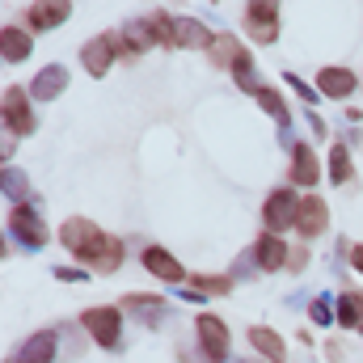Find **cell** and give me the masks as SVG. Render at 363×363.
<instances>
[{
  "label": "cell",
  "instance_id": "cell-22",
  "mask_svg": "<svg viewBox=\"0 0 363 363\" xmlns=\"http://www.w3.org/2000/svg\"><path fill=\"white\" fill-rule=\"evenodd\" d=\"M174 21H178V17H169V13H152V17H144L148 38H152L157 47H174Z\"/></svg>",
  "mask_w": 363,
  "mask_h": 363
},
{
  "label": "cell",
  "instance_id": "cell-30",
  "mask_svg": "<svg viewBox=\"0 0 363 363\" xmlns=\"http://www.w3.org/2000/svg\"><path fill=\"white\" fill-rule=\"evenodd\" d=\"M347 258H351V267L363 274V245H347Z\"/></svg>",
  "mask_w": 363,
  "mask_h": 363
},
{
  "label": "cell",
  "instance_id": "cell-25",
  "mask_svg": "<svg viewBox=\"0 0 363 363\" xmlns=\"http://www.w3.org/2000/svg\"><path fill=\"white\" fill-rule=\"evenodd\" d=\"M254 97H258V106H267V110H271V114L279 118V123H291V114H287L283 97H279V93H274L271 85H258V89H254Z\"/></svg>",
  "mask_w": 363,
  "mask_h": 363
},
{
  "label": "cell",
  "instance_id": "cell-3",
  "mask_svg": "<svg viewBox=\"0 0 363 363\" xmlns=\"http://www.w3.org/2000/svg\"><path fill=\"white\" fill-rule=\"evenodd\" d=\"M9 233H13L21 245H30V250H43V245L51 241V233H47V224H43V216H38L34 207H26V203H17V207L9 211Z\"/></svg>",
  "mask_w": 363,
  "mask_h": 363
},
{
  "label": "cell",
  "instance_id": "cell-27",
  "mask_svg": "<svg viewBox=\"0 0 363 363\" xmlns=\"http://www.w3.org/2000/svg\"><path fill=\"white\" fill-rule=\"evenodd\" d=\"M26 186H30V182H26V174H17V169H4V190H9L13 199H17V194H26Z\"/></svg>",
  "mask_w": 363,
  "mask_h": 363
},
{
  "label": "cell",
  "instance_id": "cell-16",
  "mask_svg": "<svg viewBox=\"0 0 363 363\" xmlns=\"http://www.w3.org/2000/svg\"><path fill=\"white\" fill-rule=\"evenodd\" d=\"M250 347H254L267 363H287V342H283L274 330H267V325H254V330H250Z\"/></svg>",
  "mask_w": 363,
  "mask_h": 363
},
{
  "label": "cell",
  "instance_id": "cell-6",
  "mask_svg": "<svg viewBox=\"0 0 363 363\" xmlns=\"http://www.w3.org/2000/svg\"><path fill=\"white\" fill-rule=\"evenodd\" d=\"M194 330H199V342H203V355L211 363H224L228 359V325L216 317V313H203L199 321H194Z\"/></svg>",
  "mask_w": 363,
  "mask_h": 363
},
{
  "label": "cell",
  "instance_id": "cell-15",
  "mask_svg": "<svg viewBox=\"0 0 363 363\" xmlns=\"http://www.w3.org/2000/svg\"><path fill=\"white\" fill-rule=\"evenodd\" d=\"M55 347H60L55 330H38L34 338H26V342H21L17 363H51V359H55Z\"/></svg>",
  "mask_w": 363,
  "mask_h": 363
},
{
  "label": "cell",
  "instance_id": "cell-17",
  "mask_svg": "<svg viewBox=\"0 0 363 363\" xmlns=\"http://www.w3.org/2000/svg\"><path fill=\"white\" fill-rule=\"evenodd\" d=\"M317 93H325V97H347V93H355V72H351V68H321V72H317Z\"/></svg>",
  "mask_w": 363,
  "mask_h": 363
},
{
  "label": "cell",
  "instance_id": "cell-21",
  "mask_svg": "<svg viewBox=\"0 0 363 363\" xmlns=\"http://www.w3.org/2000/svg\"><path fill=\"white\" fill-rule=\"evenodd\" d=\"M338 325H347V330H363V296L342 291V300H338Z\"/></svg>",
  "mask_w": 363,
  "mask_h": 363
},
{
  "label": "cell",
  "instance_id": "cell-19",
  "mask_svg": "<svg viewBox=\"0 0 363 363\" xmlns=\"http://www.w3.org/2000/svg\"><path fill=\"white\" fill-rule=\"evenodd\" d=\"M211 38L216 34H207V26L194 21V17H178L174 21V47H211Z\"/></svg>",
  "mask_w": 363,
  "mask_h": 363
},
{
  "label": "cell",
  "instance_id": "cell-23",
  "mask_svg": "<svg viewBox=\"0 0 363 363\" xmlns=\"http://www.w3.org/2000/svg\"><path fill=\"white\" fill-rule=\"evenodd\" d=\"M228 287H233L228 274H190V291L199 296H228Z\"/></svg>",
  "mask_w": 363,
  "mask_h": 363
},
{
  "label": "cell",
  "instance_id": "cell-31",
  "mask_svg": "<svg viewBox=\"0 0 363 363\" xmlns=\"http://www.w3.org/2000/svg\"><path fill=\"white\" fill-rule=\"evenodd\" d=\"M55 279H89V274H85V271H72V267H60V271H55Z\"/></svg>",
  "mask_w": 363,
  "mask_h": 363
},
{
  "label": "cell",
  "instance_id": "cell-24",
  "mask_svg": "<svg viewBox=\"0 0 363 363\" xmlns=\"http://www.w3.org/2000/svg\"><path fill=\"white\" fill-rule=\"evenodd\" d=\"M330 182H351V152L342 148V144H334L330 148Z\"/></svg>",
  "mask_w": 363,
  "mask_h": 363
},
{
  "label": "cell",
  "instance_id": "cell-5",
  "mask_svg": "<svg viewBox=\"0 0 363 363\" xmlns=\"http://www.w3.org/2000/svg\"><path fill=\"white\" fill-rule=\"evenodd\" d=\"M296 211H300V199L291 194V190H271V199H267V207H262V224H267V233H287V228H296Z\"/></svg>",
  "mask_w": 363,
  "mask_h": 363
},
{
  "label": "cell",
  "instance_id": "cell-8",
  "mask_svg": "<svg viewBox=\"0 0 363 363\" xmlns=\"http://www.w3.org/2000/svg\"><path fill=\"white\" fill-rule=\"evenodd\" d=\"M325 224H330L325 199H321V194H304V199H300V211H296V233H300V237H321Z\"/></svg>",
  "mask_w": 363,
  "mask_h": 363
},
{
  "label": "cell",
  "instance_id": "cell-10",
  "mask_svg": "<svg viewBox=\"0 0 363 363\" xmlns=\"http://www.w3.org/2000/svg\"><path fill=\"white\" fill-rule=\"evenodd\" d=\"M321 182V161H317V152H313V144H291V186H317Z\"/></svg>",
  "mask_w": 363,
  "mask_h": 363
},
{
  "label": "cell",
  "instance_id": "cell-4",
  "mask_svg": "<svg viewBox=\"0 0 363 363\" xmlns=\"http://www.w3.org/2000/svg\"><path fill=\"white\" fill-rule=\"evenodd\" d=\"M0 114H4V127L13 135H34V110H30V97L21 93V85H4Z\"/></svg>",
  "mask_w": 363,
  "mask_h": 363
},
{
  "label": "cell",
  "instance_id": "cell-26",
  "mask_svg": "<svg viewBox=\"0 0 363 363\" xmlns=\"http://www.w3.org/2000/svg\"><path fill=\"white\" fill-rule=\"evenodd\" d=\"M308 317H313L317 325H330V321H334V308H330V300H313V304H308Z\"/></svg>",
  "mask_w": 363,
  "mask_h": 363
},
{
  "label": "cell",
  "instance_id": "cell-18",
  "mask_svg": "<svg viewBox=\"0 0 363 363\" xmlns=\"http://www.w3.org/2000/svg\"><path fill=\"white\" fill-rule=\"evenodd\" d=\"M207 51H211V64H216V68H237V64L245 60V47H241L233 34H216Z\"/></svg>",
  "mask_w": 363,
  "mask_h": 363
},
{
  "label": "cell",
  "instance_id": "cell-13",
  "mask_svg": "<svg viewBox=\"0 0 363 363\" xmlns=\"http://www.w3.org/2000/svg\"><path fill=\"white\" fill-rule=\"evenodd\" d=\"M287 258H291V250L283 245V237H258V245H254V262H258V271H283L287 267Z\"/></svg>",
  "mask_w": 363,
  "mask_h": 363
},
{
  "label": "cell",
  "instance_id": "cell-28",
  "mask_svg": "<svg viewBox=\"0 0 363 363\" xmlns=\"http://www.w3.org/2000/svg\"><path fill=\"white\" fill-rule=\"evenodd\" d=\"M287 85H291V89L300 93V97H304V101H317V89H308V85H304V81H300V77H296V72H287Z\"/></svg>",
  "mask_w": 363,
  "mask_h": 363
},
{
  "label": "cell",
  "instance_id": "cell-1",
  "mask_svg": "<svg viewBox=\"0 0 363 363\" xmlns=\"http://www.w3.org/2000/svg\"><path fill=\"white\" fill-rule=\"evenodd\" d=\"M60 241H64L68 254H77V258H81L89 271H97V274H114L118 271V262H123V254H127L118 237L101 233L97 224L81 220V216H72V220L60 228Z\"/></svg>",
  "mask_w": 363,
  "mask_h": 363
},
{
  "label": "cell",
  "instance_id": "cell-2",
  "mask_svg": "<svg viewBox=\"0 0 363 363\" xmlns=\"http://www.w3.org/2000/svg\"><path fill=\"white\" fill-rule=\"evenodd\" d=\"M81 325L93 334L97 347L118 351V342H123V313H118V308H110V304H101V308H85Z\"/></svg>",
  "mask_w": 363,
  "mask_h": 363
},
{
  "label": "cell",
  "instance_id": "cell-20",
  "mask_svg": "<svg viewBox=\"0 0 363 363\" xmlns=\"http://www.w3.org/2000/svg\"><path fill=\"white\" fill-rule=\"evenodd\" d=\"M0 55H4L9 64L30 60V34L17 30V26H4V30H0Z\"/></svg>",
  "mask_w": 363,
  "mask_h": 363
},
{
  "label": "cell",
  "instance_id": "cell-9",
  "mask_svg": "<svg viewBox=\"0 0 363 363\" xmlns=\"http://www.w3.org/2000/svg\"><path fill=\"white\" fill-rule=\"evenodd\" d=\"M114 34H97V38H89L85 47H81V64H85V72L89 77H106L110 72V64H114Z\"/></svg>",
  "mask_w": 363,
  "mask_h": 363
},
{
  "label": "cell",
  "instance_id": "cell-14",
  "mask_svg": "<svg viewBox=\"0 0 363 363\" xmlns=\"http://www.w3.org/2000/svg\"><path fill=\"white\" fill-rule=\"evenodd\" d=\"M64 89H68V68H64V64H51V68H43V72L30 81V93H34L38 101H55Z\"/></svg>",
  "mask_w": 363,
  "mask_h": 363
},
{
  "label": "cell",
  "instance_id": "cell-12",
  "mask_svg": "<svg viewBox=\"0 0 363 363\" xmlns=\"http://www.w3.org/2000/svg\"><path fill=\"white\" fill-rule=\"evenodd\" d=\"M68 13H72L68 0H38V4L26 9V21H30L34 30H55V26L68 21Z\"/></svg>",
  "mask_w": 363,
  "mask_h": 363
},
{
  "label": "cell",
  "instance_id": "cell-7",
  "mask_svg": "<svg viewBox=\"0 0 363 363\" xmlns=\"http://www.w3.org/2000/svg\"><path fill=\"white\" fill-rule=\"evenodd\" d=\"M245 30H250V38L254 43H274L279 38V4L271 0H258V4H250L245 9Z\"/></svg>",
  "mask_w": 363,
  "mask_h": 363
},
{
  "label": "cell",
  "instance_id": "cell-11",
  "mask_svg": "<svg viewBox=\"0 0 363 363\" xmlns=\"http://www.w3.org/2000/svg\"><path fill=\"white\" fill-rule=\"evenodd\" d=\"M144 271L157 274L161 283H186V267H182L169 250H161V245H148L144 250Z\"/></svg>",
  "mask_w": 363,
  "mask_h": 363
},
{
  "label": "cell",
  "instance_id": "cell-29",
  "mask_svg": "<svg viewBox=\"0 0 363 363\" xmlns=\"http://www.w3.org/2000/svg\"><path fill=\"white\" fill-rule=\"evenodd\" d=\"M287 267H291V271H304V267H308V250H291Z\"/></svg>",
  "mask_w": 363,
  "mask_h": 363
}]
</instances>
